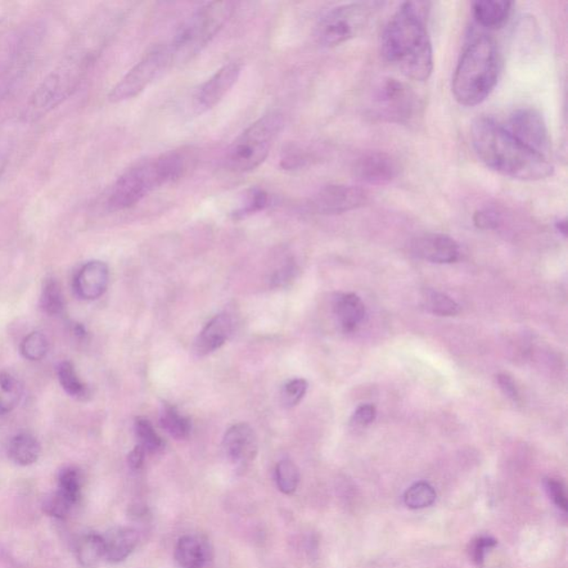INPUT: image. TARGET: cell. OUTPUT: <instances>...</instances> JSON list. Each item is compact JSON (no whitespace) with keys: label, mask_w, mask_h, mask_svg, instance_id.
I'll use <instances>...</instances> for the list:
<instances>
[{"label":"cell","mask_w":568,"mask_h":568,"mask_svg":"<svg viewBox=\"0 0 568 568\" xmlns=\"http://www.w3.org/2000/svg\"><path fill=\"white\" fill-rule=\"evenodd\" d=\"M498 383L500 390H502L504 394H507L509 399L515 401V402L520 400V394H518L515 383H514L512 378L507 376V374H499V376H498Z\"/></svg>","instance_id":"cell-43"},{"label":"cell","mask_w":568,"mask_h":568,"mask_svg":"<svg viewBox=\"0 0 568 568\" xmlns=\"http://www.w3.org/2000/svg\"><path fill=\"white\" fill-rule=\"evenodd\" d=\"M299 470L290 459H282L276 468V481L278 489L283 494L290 495L296 492L299 485Z\"/></svg>","instance_id":"cell-32"},{"label":"cell","mask_w":568,"mask_h":568,"mask_svg":"<svg viewBox=\"0 0 568 568\" xmlns=\"http://www.w3.org/2000/svg\"><path fill=\"white\" fill-rule=\"evenodd\" d=\"M296 268L295 265L287 264L281 270L274 274L273 281L277 286H283L284 283L290 281L293 276H295Z\"/></svg>","instance_id":"cell-46"},{"label":"cell","mask_w":568,"mask_h":568,"mask_svg":"<svg viewBox=\"0 0 568 568\" xmlns=\"http://www.w3.org/2000/svg\"><path fill=\"white\" fill-rule=\"evenodd\" d=\"M171 65H174V60L170 46L153 49L112 88L110 101L123 102L137 97Z\"/></svg>","instance_id":"cell-9"},{"label":"cell","mask_w":568,"mask_h":568,"mask_svg":"<svg viewBox=\"0 0 568 568\" xmlns=\"http://www.w3.org/2000/svg\"><path fill=\"white\" fill-rule=\"evenodd\" d=\"M77 558L84 567H94L105 558V540L99 534L83 536L77 543Z\"/></svg>","instance_id":"cell-24"},{"label":"cell","mask_w":568,"mask_h":568,"mask_svg":"<svg viewBox=\"0 0 568 568\" xmlns=\"http://www.w3.org/2000/svg\"><path fill=\"white\" fill-rule=\"evenodd\" d=\"M513 3L505 0H484L473 3V15L481 26L489 29H498L507 21L511 15Z\"/></svg>","instance_id":"cell-21"},{"label":"cell","mask_w":568,"mask_h":568,"mask_svg":"<svg viewBox=\"0 0 568 568\" xmlns=\"http://www.w3.org/2000/svg\"><path fill=\"white\" fill-rule=\"evenodd\" d=\"M545 490H547L548 497L553 500V503L556 504L558 508L562 509L563 512H566V491L562 482L556 479H548L545 481Z\"/></svg>","instance_id":"cell-39"},{"label":"cell","mask_w":568,"mask_h":568,"mask_svg":"<svg viewBox=\"0 0 568 568\" xmlns=\"http://www.w3.org/2000/svg\"><path fill=\"white\" fill-rule=\"evenodd\" d=\"M40 305L49 315H58L62 312L65 308V299L60 283L52 279L44 284Z\"/></svg>","instance_id":"cell-31"},{"label":"cell","mask_w":568,"mask_h":568,"mask_svg":"<svg viewBox=\"0 0 568 568\" xmlns=\"http://www.w3.org/2000/svg\"><path fill=\"white\" fill-rule=\"evenodd\" d=\"M232 330L233 323L229 314L215 315L198 336L193 351L198 356L215 353L227 342Z\"/></svg>","instance_id":"cell-18"},{"label":"cell","mask_w":568,"mask_h":568,"mask_svg":"<svg viewBox=\"0 0 568 568\" xmlns=\"http://www.w3.org/2000/svg\"><path fill=\"white\" fill-rule=\"evenodd\" d=\"M22 385L16 377L11 373H0V414L13 411L20 403Z\"/></svg>","instance_id":"cell-26"},{"label":"cell","mask_w":568,"mask_h":568,"mask_svg":"<svg viewBox=\"0 0 568 568\" xmlns=\"http://www.w3.org/2000/svg\"><path fill=\"white\" fill-rule=\"evenodd\" d=\"M421 4H401L383 30L381 47L385 60L404 76L426 81L433 71V49Z\"/></svg>","instance_id":"cell-2"},{"label":"cell","mask_w":568,"mask_h":568,"mask_svg":"<svg viewBox=\"0 0 568 568\" xmlns=\"http://www.w3.org/2000/svg\"><path fill=\"white\" fill-rule=\"evenodd\" d=\"M414 255L432 264H453L459 258V247L445 234L430 233L418 238L412 245Z\"/></svg>","instance_id":"cell-16"},{"label":"cell","mask_w":568,"mask_h":568,"mask_svg":"<svg viewBox=\"0 0 568 568\" xmlns=\"http://www.w3.org/2000/svg\"><path fill=\"white\" fill-rule=\"evenodd\" d=\"M240 75L241 65L239 62H230L216 71L197 90L195 94L197 111L205 112L218 105L225 94L236 85Z\"/></svg>","instance_id":"cell-13"},{"label":"cell","mask_w":568,"mask_h":568,"mask_svg":"<svg viewBox=\"0 0 568 568\" xmlns=\"http://www.w3.org/2000/svg\"><path fill=\"white\" fill-rule=\"evenodd\" d=\"M105 540V560L120 563L134 551L139 543L138 531L132 527H116L103 536Z\"/></svg>","instance_id":"cell-19"},{"label":"cell","mask_w":568,"mask_h":568,"mask_svg":"<svg viewBox=\"0 0 568 568\" xmlns=\"http://www.w3.org/2000/svg\"><path fill=\"white\" fill-rule=\"evenodd\" d=\"M42 446L29 433H20L8 444V457L17 466L28 467L38 461Z\"/></svg>","instance_id":"cell-23"},{"label":"cell","mask_w":568,"mask_h":568,"mask_svg":"<svg viewBox=\"0 0 568 568\" xmlns=\"http://www.w3.org/2000/svg\"><path fill=\"white\" fill-rule=\"evenodd\" d=\"M75 507L76 504L58 492V491L45 499L43 503L44 512L46 513L47 515L60 518V520H64V518L69 517L72 508Z\"/></svg>","instance_id":"cell-36"},{"label":"cell","mask_w":568,"mask_h":568,"mask_svg":"<svg viewBox=\"0 0 568 568\" xmlns=\"http://www.w3.org/2000/svg\"><path fill=\"white\" fill-rule=\"evenodd\" d=\"M160 425L165 431L174 439L184 440L191 435V423L188 418L182 416L178 410L171 405H165L160 414Z\"/></svg>","instance_id":"cell-28"},{"label":"cell","mask_w":568,"mask_h":568,"mask_svg":"<svg viewBox=\"0 0 568 568\" xmlns=\"http://www.w3.org/2000/svg\"><path fill=\"white\" fill-rule=\"evenodd\" d=\"M284 119L272 112L250 125L228 148L224 166L233 173H249L264 164L282 132Z\"/></svg>","instance_id":"cell-7"},{"label":"cell","mask_w":568,"mask_h":568,"mask_svg":"<svg viewBox=\"0 0 568 568\" xmlns=\"http://www.w3.org/2000/svg\"><path fill=\"white\" fill-rule=\"evenodd\" d=\"M223 449L230 462L238 467L246 466L255 459L258 452V442L254 430L246 423L230 427L223 437Z\"/></svg>","instance_id":"cell-15"},{"label":"cell","mask_w":568,"mask_h":568,"mask_svg":"<svg viewBox=\"0 0 568 568\" xmlns=\"http://www.w3.org/2000/svg\"><path fill=\"white\" fill-rule=\"evenodd\" d=\"M498 545V540L490 536H481L473 540L470 548V557L477 566H483L486 556Z\"/></svg>","instance_id":"cell-38"},{"label":"cell","mask_w":568,"mask_h":568,"mask_svg":"<svg viewBox=\"0 0 568 568\" xmlns=\"http://www.w3.org/2000/svg\"><path fill=\"white\" fill-rule=\"evenodd\" d=\"M423 299H425L426 308L430 312L441 315V317H452L459 312L457 302L444 293L427 291Z\"/></svg>","instance_id":"cell-33"},{"label":"cell","mask_w":568,"mask_h":568,"mask_svg":"<svg viewBox=\"0 0 568 568\" xmlns=\"http://www.w3.org/2000/svg\"><path fill=\"white\" fill-rule=\"evenodd\" d=\"M49 350V342L42 332H31L22 340L20 345L21 354L30 361H39L46 356Z\"/></svg>","instance_id":"cell-35"},{"label":"cell","mask_w":568,"mask_h":568,"mask_svg":"<svg viewBox=\"0 0 568 568\" xmlns=\"http://www.w3.org/2000/svg\"><path fill=\"white\" fill-rule=\"evenodd\" d=\"M186 160L178 152H166L153 159L142 161L121 174L112 186L107 199L110 211L132 208L156 189L180 178Z\"/></svg>","instance_id":"cell-4"},{"label":"cell","mask_w":568,"mask_h":568,"mask_svg":"<svg viewBox=\"0 0 568 568\" xmlns=\"http://www.w3.org/2000/svg\"><path fill=\"white\" fill-rule=\"evenodd\" d=\"M436 492L427 482H417L404 494V503L409 508L422 509L434 504Z\"/></svg>","instance_id":"cell-29"},{"label":"cell","mask_w":568,"mask_h":568,"mask_svg":"<svg viewBox=\"0 0 568 568\" xmlns=\"http://www.w3.org/2000/svg\"><path fill=\"white\" fill-rule=\"evenodd\" d=\"M57 491L72 503L78 504L81 498V477L78 470L74 467L64 468L58 476Z\"/></svg>","instance_id":"cell-34"},{"label":"cell","mask_w":568,"mask_h":568,"mask_svg":"<svg viewBox=\"0 0 568 568\" xmlns=\"http://www.w3.org/2000/svg\"><path fill=\"white\" fill-rule=\"evenodd\" d=\"M524 146L549 160L551 138L542 115L533 108L514 111L505 127Z\"/></svg>","instance_id":"cell-11"},{"label":"cell","mask_w":568,"mask_h":568,"mask_svg":"<svg viewBox=\"0 0 568 568\" xmlns=\"http://www.w3.org/2000/svg\"><path fill=\"white\" fill-rule=\"evenodd\" d=\"M306 390H308V382L304 378H295V380L288 382L281 394L283 407L288 409L296 407L304 399Z\"/></svg>","instance_id":"cell-37"},{"label":"cell","mask_w":568,"mask_h":568,"mask_svg":"<svg viewBox=\"0 0 568 568\" xmlns=\"http://www.w3.org/2000/svg\"><path fill=\"white\" fill-rule=\"evenodd\" d=\"M110 269L101 261H90L80 268L74 279L77 296L84 300H96L107 290Z\"/></svg>","instance_id":"cell-17"},{"label":"cell","mask_w":568,"mask_h":568,"mask_svg":"<svg viewBox=\"0 0 568 568\" xmlns=\"http://www.w3.org/2000/svg\"><path fill=\"white\" fill-rule=\"evenodd\" d=\"M138 445H141L146 453H158L165 448V442L157 434L151 423L146 418H139L134 423Z\"/></svg>","instance_id":"cell-30"},{"label":"cell","mask_w":568,"mask_h":568,"mask_svg":"<svg viewBox=\"0 0 568 568\" xmlns=\"http://www.w3.org/2000/svg\"><path fill=\"white\" fill-rule=\"evenodd\" d=\"M556 228L558 230V231L562 232L563 234H564V236H566V223L565 220H561L558 221V223H556Z\"/></svg>","instance_id":"cell-47"},{"label":"cell","mask_w":568,"mask_h":568,"mask_svg":"<svg viewBox=\"0 0 568 568\" xmlns=\"http://www.w3.org/2000/svg\"><path fill=\"white\" fill-rule=\"evenodd\" d=\"M354 173L360 182L372 186H383L395 179L399 166L387 153L369 152L356 161Z\"/></svg>","instance_id":"cell-14"},{"label":"cell","mask_w":568,"mask_h":568,"mask_svg":"<svg viewBox=\"0 0 568 568\" xmlns=\"http://www.w3.org/2000/svg\"><path fill=\"white\" fill-rule=\"evenodd\" d=\"M368 193L362 188L331 184L321 189L311 200V208L321 215H337L367 204Z\"/></svg>","instance_id":"cell-12"},{"label":"cell","mask_w":568,"mask_h":568,"mask_svg":"<svg viewBox=\"0 0 568 568\" xmlns=\"http://www.w3.org/2000/svg\"><path fill=\"white\" fill-rule=\"evenodd\" d=\"M13 138L11 130H0V178L6 170L9 157L13 148Z\"/></svg>","instance_id":"cell-40"},{"label":"cell","mask_w":568,"mask_h":568,"mask_svg":"<svg viewBox=\"0 0 568 568\" xmlns=\"http://www.w3.org/2000/svg\"><path fill=\"white\" fill-rule=\"evenodd\" d=\"M372 15L369 4H349L337 7L320 20L315 37L324 47H335L355 37Z\"/></svg>","instance_id":"cell-8"},{"label":"cell","mask_w":568,"mask_h":568,"mask_svg":"<svg viewBox=\"0 0 568 568\" xmlns=\"http://www.w3.org/2000/svg\"><path fill=\"white\" fill-rule=\"evenodd\" d=\"M232 12L231 2L209 3L198 9L184 22L173 45H170L174 64H186L204 51L231 17Z\"/></svg>","instance_id":"cell-6"},{"label":"cell","mask_w":568,"mask_h":568,"mask_svg":"<svg viewBox=\"0 0 568 568\" xmlns=\"http://www.w3.org/2000/svg\"><path fill=\"white\" fill-rule=\"evenodd\" d=\"M374 111L383 120L404 123L411 118L416 96L408 85L398 79H386L377 90Z\"/></svg>","instance_id":"cell-10"},{"label":"cell","mask_w":568,"mask_h":568,"mask_svg":"<svg viewBox=\"0 0 568 568\" xmlns=\"http://www.w3.org/2000/svg\"><path fill=\"white\" fill-rule=\"evenodd\" d=\"M96 52L85 46V40L72 45L60 65L49 74L31 94L26 115L37 119L69 99L76 92L94 61Z\"/></svg>","instance_id":"cell-5"},{"label":"cell","mask_w":568,"mask_h":568,"mask_svg":"<svg viewBox=\"0 0 568 568\" xmlns=\"http://www.w3.org/2000/svg\"><path fill=\"white\" fill-rule=\"evenodd\" d=\"M475 224L482 230L497 229L499 224V215L493 209H482L475 215Z\"/></svg>","instance_id":"cell-41"},{"label":"cell","mask_w":568,"mask_h":568,"mask_svg":"<svg viewBox=\"0 0 568 568\" xmlns=\"http://www.w3.org/2000/svg\"><path fill=\"white\" fill-rule=\"evenodd\" d=\"M208 545L196 536L180 538L175 547L174 557L182 568H204L210 558Z\"/></svg>","instance_id":"cell-20"},{"label":"cell","mask_w":568,"mask_h":568,"mask_svg":"<svg viewBox=\"0 0 568 568\" xmlns=\"http://www.w3.org/2000/svg\"><path fill=\"white\" fill-rule=\"evenodd\" d=\"M377 410L371 404L360 405L355 410L351 422L356 426H368L376 420Z\"/></svg>","instance_id":"cell-42"},{"label":"cell","mask_w":568,"mask_h":568,"mask_svg":"<svg viewBox=\"0 0 568 568\" xmlns=\"http://www.w3.org/2000/svg\"><path fill=\"white\" fill-rule=\"evenodd\" d=\"M272 205V197L264 189L251 188L247 191L240 206L232 213L234 220H242L261 213Z\"/></svg>","instance_id":"cell-25"},{"label":"cell","mask_w":568,"mask_h":568,"mask_svg":"<svg viewBox=\"0 0 568 568\" xmlns=\"http://www.w3.org/2000/svg\"><path fill=\"white\" fill-rule=\"evenodd\" d=\"M144 455H146L144 450L141 445H137L136 448H134L128 455V464L130 468H133V470H139V468H142L143 466Z\"/></svg>","instance_id":"cell-45"},{"label":"cell","mask_w":568,"mask_h":568,"mask_svg":"<svg viewBox=\"0 0 568 568\" xmlns=\"http://www.w3.org/2000/svg\"><path fill=\"white\" fill-rule=\"evenodd\" d=\"M335 313L340 326L345 332H353L365 318L363 301L354 293H345L337 297Z\"/></svg>","instance_id":"cell-22"},{"label":"cell","mask_w":568,"mask_h":568,"mask_svg":"<svg viewBox=\"0 0 568 568\" xmlns=\"http://www.w3.org/2000/svg\"><path fill=\"white\" fill-rule=\"evenodd\" d=\"M305 157L301 153H290L287 157H284L281 162V166L286 170L299 169L305 165Z\"/></svg>","instance_id":"cell-44"},{"label":"cell","mask_w":568,"mask_h":568,"mask_svg":"<svg viewBox=\"0 0 568 568\" xmlns=\"http://www.w3.org/2000/svg\"><path fill=\"white\" fill-rule=\"evenodd\" d=\"M58 380L61 382L62 389L71 398L77 400H85L89 396V389L83 381L80 380L78 374L76 372L74 364L69 361L61 362L58 367Z\"/></svg>","instance_id":"cell-27"},{"label":"cell","mask_w":568,"mask_h":568,"mask_svg":"<svg viewBox=\"0 0 568 568\" xmlns=\"http://www.w3.org/2000/svg\"><path fill=\"white\" fill-rule=\"evenodd\" d=\"M499 72L495 40L486 35L473 39L464 49L452 79V92L459 105L475 107L483 102L497 85Z\"/></svg>","instance_id":"cell-3"},{"label":"cell","mask_w":568,"mask_h":568,"mask_svg":"<svg viewBox=\"0 0 568 568\" xmlns=\"http://www.w3.org/2000/svg\"><path fill=\"white\" fill-rule=\"evenodd\" d=\"M473 148L490 169L522 182H536L553 174L547 158L518 142L504 126L490 117H479L471 128Z\"/></svg>","instance_id":"cell-1"}]
</instances>
